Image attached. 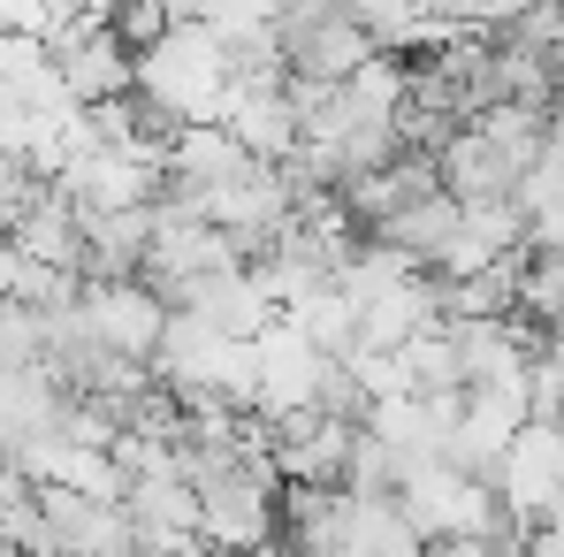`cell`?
<instances>
[{
    "instance_id": "cell-1",
    "label": "cell",
    "mask_w": 564,
    "mask_h": 557,
    "mask_svg": "<svg viewBox=\"0 0 564 557\" xmlns=\"http://www.w3.org/2000/svg\"><path fill=\"white\" fill-rule=\"evenodd\" d=\"M77 306H85V321H93V336L107 344V352L153 367L161 329H169V298H161L153 282H138V276H85Z\"/></svg>"
},
{
    "instance_id": "cell-2",
    "label": "cell",
    "mask_w": 564,
    "mask_h": 557,
    "mask_svg": "<svg viewBox=\"0 0 564 557\" xmlns=\"http://www.w3.org/2000/svg\"><path fill=\"white\" fill-rule=\"evenodd\" d=\"M420 557H496L488 535H435V543H420Z\"/></svg>"
},
{
    "instance_id": "cell-3",
    "label": "cell",
    "mask_w": 564,
    "mask_h": 557,
    "mask_svg": "<svg viewBox=\"0 0 564 557\" xmlns=\"http://www.w3.org/2000/svg\"><path fill=\"white\" fill-rule=\"evenodd\" d=\"M77 8H85V15H115L122 0H77Z\"/></svg>"
}]
</instances>
